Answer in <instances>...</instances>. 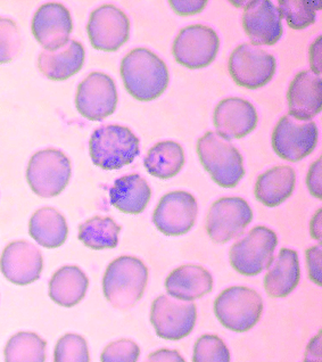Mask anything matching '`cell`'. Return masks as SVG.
Wrapping results in <instances>:
<instances>
[{"instance_id":"30bf717a","label":"cell","mask_w":322,"mask_h":362,"mask_svg":"<svg viewBox=\"0 0 322 362\" xmlns=\"http://www.w3.org/2000/svg\"><path fill=\"white\" fill-rule=\"evenodd\" d=\"M252 220V209L245 199L223 197L214 202L210 208L206 230L214 243L226 244L243 234Z\"/></svg>"},{"instance_id":"8992f818","label":"cell","mask_w":322,"mask_h":362,"mask_svg":"<svg viewBox=\"0 0 322 362\" xmlns=\"http://www.w3.org/2000/svg\"><path fill=\"white\" fill-rule=\"evenodd\" d=\"M277 245L278 237L275 231L263 226L255 227L230 248V264L240 275H260L273 264Z\"/></svg>"},{"instance_id":"f1b7e54d","label":"cell","mask_w":322,"mask_h":362,"mask_svg":"<svg viewBox=\"0 0 322 362\" xmlns=\"http://www.w3.org/2000/svg\"><path fill=\"white\" fill-rule=\"evenodd\" d=\"M121 227L112 218L94 216L79 227V240L91 250L115 248L119 244Z\"/></svg>"},{"instance_id":"9a60e30c","label":"cell","mask_w":322,"mask_h":362,"mask_svg":"<svg viewBox=\"0 0 322 362\" xmlns=\"http://www.w3.org/2000/svg\"><path fill=\"white\" fill-rule=\"evenodd\" d=\"M87 33L95 49L113 53L129 40L130 21L117 7L104 5L91 13Z\"/></svg>"},{"instance_id":"9c48e42d","label":"cell","mask_w":322,"mask_h":362,"mask_svg":"<svg viewBox=\"0 0 322 362\" xmlns=\"http://www.w3.org/2000/svg\"><path fill=\"white\" fill-rule=\"evenodd\" d=\"M196 319V305L193 302L179 301L169 296H158L153 302L150 322L161 339H185L193 332Z\"/></svg>"},{"instance_id":"7402d4cb","label":"cell","mask_w":322,"mask_h":362,"mask_svg":"<svg viewBox=\"0 0 322 362\" xmlns=\"http://www.w3.org/2000/svg\"><path fill=\"white\" fill-rule=\"evenodd\" d=\"M85 57L83 45L76 40H68V44L59 49L42 50L39 55L38 67L48 79L63 81L83 69Z\"/></svg>"},{"instance_id":"60d3db41","label":"cell","mask_w":322,"mask_h":362,"mask_svg":"<svg viewBox=\"0 0 322 362\" xmlns=\"http://www.w3.org/2000/svg\"><path fill=\"white\" fill-rule=\"evenodd\" d=\"M304 362H321V332L309 343L305 351Z\"/></svg>"},{"instance_id":"ba28073f","label":"cell","mask_w":322,"mask_h":362,"mask_svg":"<svg viewBox=\"0 0 322 362\" xmlns=\"http://www.w3.org/2000/svg\"><path fill=\"white\" fill-rule=\"evenodd\" d=\"M229 74L240 87L255 90L267 86L275 74V56L251 44L234 50L229 59Z\"/></svg>"},{"instance_id":"d4e9b609","label":"cell","mask_w":322,"mask_h":362,"mask_svg":"<svg viewBox=\"0 0 322 362\" xmlns=\"http://www.w3.org/2000/svg\"><path fill=\"white\" fill-rule=\"evenodd\" d=\"M296 173L293 168L275 167L258 175L255 197L267 208H275L290 199L295 189Z\"/></svg>"},{"instance_id":"4dcf8cb0","label":"cell","mask_w":322,"mask_h":362,"mask_svg":"<svg viewBox=\"0 0 322 362\" xmlns=\"http://www.w3.org/2000/svg\"><path fill=\"white\" fill-rule=\"evenodd\" d=\"M322 8L321 1L312 0H279L281 18H286L294 30H303L316 22V12Z\"/></svg>"},{"instance_id":"1f68e13d","label":"cell","mask_w":322,"mask_h":362,"mask_svg":"<svg viewBox=\"0 0 322 362\" xmlns=\"http://www.w3.org/2000/svg\"><path fill=\"white\" fill-rule=\"evenodd\" d=\"M54 362H90L87 341L78 334H66L59 339Z\"/></svg>"},{"instance_id":"7c38bea8","label":"cell","mask_w":322,"mask_h":362,"mask_svg":"<svg viewBox=\"0 0 322 362\" xmlns=\"http://www.w3.org/2000/svg\"><path fill=\"white\" fill-rule=\"evenodd\" d=\"M318 137L316 122L295 120L286 115L281 117L273 130V151L282 160L299 162L314 152Z\"/></svg>"},{"instance_id":"e0dca14e","label":"cell","mask_w":322,"mask_h":362,"mask_svg":"<svg viewBox=\"0 0 322 362\" xmlns=\"http://www.w3.org/2000/svg\"><path fill=\"white\" fill-rule=\"evenodd\" d=\"M243 27L253 46H273L284 33L278 7L270 0L249 1L243 15Z\"/></svg>"},{"instance_id":"44dd1931","label":"cell","mask_w":322,"mask_h":362,"mask_svg":"<svg viewBox=\"0 0 322 362\" xmlns=\"http://www.w3.org/2000/svg\"><path fill=\"white\" fill-rule=\"evenodd\" d=\"M167 296L179 301L191 302L213 289V277L201 266L186 264L167 276L165 283Z\"/></svg>"},{"instance_id":"2e32d148","label":"cell","mask_w":322,"mask_h":362,"mask_svg":"<svg viewBox=\"0 0 322 362\" xmlns=\"http://www.w3.org/2000/svg\"><path fill=\"white\" fill-rule=\"evenodd\" d=\"M44 269V257L37 246L27 240L11 243L0 259V270L7 281L27 286L38 281Z\"/></svg>"},{"instance_id":"e575fe53","label":"cell","mask_w":322,"mask_h":362,"mask_svg":"<svg viewBox=\"0 0 322 362\" xmlns=\"http://www.w3.org/2000/svg\"><path fill=\"white\" fill-rule=\"evenodd\" d=\"M141 348L131 339H119L109 343L100 356L102 362H137Z\"/></svg>"},{"instance_id":"484cf974","label":"cell","mask_w":322,"mask_h":362,"mask_svg":"<svg viewBox=\"0 0 322 362\" xmlns=\"http://www.w3.org/2000/svg\"><path fill=\"white\" fill-rule=\"evenodd\" d=\"M89 279L76 266H65L54 274L49 281V296L61 307H76L85 298Z\"/></svg>"},{"instance_id":"6da1fadb","label":"cell","mask_w":322,"mask_h":362,"mask_svg":"<svg viewBox=\"0 0 322 362\" xmlns=\"http://www.w3.org/2000/svg\"><path fill=\"white\" fill-rule=\"evenodd\" d=\"M120 72L126 91L141 102L156 100L169 85L165 62L146 48H136L126 54L121 62Z\"/></svg>"},{"instance_id":"f546056e","label":"cell","mask_w":322,"mask_h":362,"mask_svg":"<svg viewBox=\"0 0 322 362\" xmlns=\"http://www.w3.org/2000/svg\"><path fill=\"white\" fill-rule=\"evenodd\" d=\"M47 343L31 332H20L9 339L4 351L5 362H44Z\"/></svg>"},{"instance_id":"603a6c76","label":"cell","mask_w":322,"mask_h":362,"mask_svg":"<svg viewBox=\"0 0 322 362\" xmlns=\"http://www.w3.org/2000/svg\"><path fill=\"white\" fill-rule=\"evenodd\" d=\"M301 278L299 255L290 248H281L264 277V289L270 298H286L297 287Z\"/></svg>"},{"instance_id":"b9f144b4","label":"cell","mask_w":322,"mask_h":362,"mask_svg":"<svg viewBox=\"0 0 322 362\" xmlns=\"http://www.w3.org/2000/svg\"><path fill=\"white\" fill-rule=\"evenodd\" d=\"M321 216L322 210L320 209V210L316 211V214L311 220L310 226L311 237L314 240H319V242H321Z\"/></svg>"},{"instance_id":"d6986e66","label":"cell","mask_w":322,"mask_h":362,"mask_svg":"<svg viewBox=\"0 0 322 362\" xmlns=\"http://www.w3.org/2000/svg\"><path fill=\"white\" fill-rule=\"evenodd\" d=\"M258 121L254 106L249 100L237 97L221 100L214 111L215 134L225 141L246 137L256 128Z\"/></svg>"},{"instance_id":"8fae6325","label":"cell","mask_w":322,"mask_h":362,"mask_svg":"<svg viewBox=\"0 0 322 362\" xmlns=\"http://www.w3.org/2000/svg\"><path fill=\"white\" fill-rule=\"evenodd\" d=\"M219 48L217 33L211 28L196 24L182 29L177 35L172 53L179 64L191 70H199L211 64Z\"/></svg>"},{"instance_id":"83f0119b","label":"cell","mask_w":322,"mask_h":362,"mask_svg":"<svg viewBox=\"0 0 322 362\" xmlns=\"http://www.w3.org/2000/svg\"><path fill=\"white\" fill-rule=\"evenodd\" d=\"M185 164L184 149L176 141H161L147 153L144 165L153 177L158 179L176 177Z\"/></svg>"},{"instance_id":"d6a6232c","label":"cell","mask_w":322,"mask_h":362,"mask_svg":"<svg viewBox=\"0 0 322 362\" xmlns=\"http://www.w3.org/2000/svg\"><path fill=\"white\" fill-rule=\"evenodd\" d=\"M23 48L21 31L9 18H0V64L14 61Z\"/></svg>"},{"instance_id":"7a4b0ae2","label":"cell","mask_w":322,"mask_h":362,"mask_svg":"<svg viewBox=\"0 0 322 362\" xmlns=\"http://www.w3.org/2000/svg\"><path fill=\"white\" fill-rule=\"evenodd\" d=\"M148 269L135 257H120L112 261L103 277V292L112 307L128 310L144 296Z\"/></svg>"},{"instance_id":"ffe728a7","label":"cell","mask_w":322,"mask_h":362,"mask_svg":"<svg viewBox=\"0 0 322 362\" xmlns=\"http://www.w3.org/2000/svg\"><path fill=\"white\" fill-rule=\"evenodd\" d=\"M290 117L295 120H312L322 110V79L312 71L296 74L287 93Z\"/></svg>"},{"instance_id":"5bb4252c","label":"cell","mask_w":322,"mask_h":362,"mask_svg":"<svg viewBox=\"0 0 322 362\" xmlns=\"http://www.w3.org/2000/svg\"><path fill=\"white\" fill-rule=\"evenodd\" d=\"M197 214L195 197L187 192L177 190L162 197L153 214V222L162 234L182 236L193 228Z\"/></svg>"},{"instance_id":"4fadbf2b","label":"cell","mask_w":322,"mask_h":362,"mask_svg":"<svg viewBox=\"0 0 322 362\" xmlns=\"http://www.w3.org/2000/svg\"><path fill=\"white\" fill-rule=\"evenodd\" d=\"M117 105V87L107 74L93 72L78 87L76 110L88 120H104L114 113Z\"/></svg>"},{"instance_id":"277c9868","label":"cell","mask_w":322,"mask_h":362,"mask_svg":"<svg viewBox=\"0 0 322 362\" xmlns=\"http://www.w3.org/2000/svg\"><path fill=\"white\" fill-rule=\"evenodd\" d=\"M91 160L103 170H120L135 161L139 139L126 127L111 124L95 130L89 141Z\"/></svg>"},{"instance_id":"8d00e7d4","label":"cell","mask_w":322,"mask_h":362,"mask_svg":"<svg viewBox=\"0 0 322 362\" xmlns=\"http://www.w3.org/2000/svg\"><path fill=\"white\" fill-rule=\"evenodd\" d=\"M321 158H318L309 170L306 177V186L311 195L316 199H322V184H321Z\"/></svg>"},{"instance_id":"3957f363","label":"cell","mask_w":322,"mask_h":362,"mask_svg":"<svg viewBox=\"0 0 322 362\" xmlns=\"http://www.w3.org/2000/svg\"><path fill=\"white\" fill-rule=\"evenodd\" d=\"M197 154L203 168L220 187H236L245 175L243 156L239 151L215 132H206L199 138Z\"/></svg>"},{"instance_id":"52a82bcc","label":"cell","mask_w":322,"mask_h":362,"mask_svg":"<svg viewBox=\"0 0 322 362\" xmlns=\"http://www.w3.org/2000/svg\"><path fill=\"white\" fill-rule=\"evenodd\" d=\"M72 175L68 156L59 149L39 151L30 160L27 180L33 193L50 199L62 193Z\"/></svg>"},{"instance_id":"ab89813d","label":"cell","mask_w":322,"mask_h":362,"mask_svg":"<svg viewBox=\"0 0 322 362\" xmlns=\"http://www.w3.org/2000/svg\"><path fill=\"white\" fill-rule=\"evenodd\" d=\"M321 37H318L310 47V65L311 70L316 76H320L322 72L321 66Z\"/></svg>"},{"instance_id":"cb8c5ba5","label":"cell","mask_w":322,"mask_h":362,"mask_svg":"<svg viewBox=\"0 0 322 362\" xmlns=\"http://www.w3.org/2000/svg\"><path fill=\"white\" fill-rule=\"evenodd\" d=\"M152 197L150 185L139 175H129L115 180L109 189L111 204L126 214L144 212Z\"/></svg>"},{"instance_id":"5b68a950","label":"cell","mask_w":322,"mask_h":362,"mask_svg":"<svg viewBox=\"0 0 322 362\" xmlns=\"http://www.w3.org/2000/svg\"><path fill=\"white\" fill-rule=\"evenodd\" d=\"M263 313V300L254 289L234 286L223 291L214 302V313L223 327L234 333L252 329Z\"/></svg>"},{"instance_id":"4316f807","label":"cell","mask_w":322,"mask_h":362,"mask_svg":"<svg viewBox=\"0 0 322 362\" xmlns=\"http://www.w3.org/2000/svg\"><path fill=\"white\" fill-rule=\"evenodd\" d=\"M29 234L39 245L57 248L68 238V223L63 214L56 209H39L30 219Z\"/></svg>"},{"instance_id":"ac0fdd59","label":"cell","mask_w":322,"mask_h":362,"mask_svg":"<svg viewBox=\"0 0 322 362\" xmlns=\"http://www.w3.org/2000/svg\"><path fill=\"white\" fill-rule=\"evenodd\" d=\"M73 30L70 12L62 4L49 3L35 12L32 33L44 50L59 49L68 44Z\"/></svg>"},{"instance_id":"d590c367","label":"cell","mask_w":322,"mask_h":362,"mask_svg":"<svg viewBox=\"0 0 322 362\" xmlns=\"http://www.w3.org/2000/svg\"><path fill=\"white\" fill-rule=\"evenodd\" d=\"M321 244L306 250V264L309 269V277L316 286H322L321 272Z\"/></svg>"},{"instance_id":"f35d334b","label":"cell","mask_w":322,"mask_h":362,"mask_svg":"<svg viewBox=\"0 0 322 362\" xmlns=\"http://www.w3.org/2000/svg\"><path fill=\"white\" fill-rule=\"evenodd\" d=\"M145 362H186L178 351L161 349L148 356Z\"/></svg>"},{"instance_id":"74e56055","label":"cell","mask_w":322,"mask_h":362,"mask_svg":"<svg viewBox=\"0 0 322 362\" xmlns=\"http://www.w3.org/2000/svg\"><path fill=\"white\" fill-rule=\"evenodd\" d=\"M171 7H172L173 11L177 13V14L180 15V16H189V15L198 14V13L202 12L203 9L205 8L206 5H208V1L206 0H199V1H188V0H185V1H179V0H176V1H170Z\"/></svg>"},{"instance_id":"836d02e7","label":"cell","mask_w":322,"mask_h":362,"mask_svg":"<svg viewBox=\"0 0 322 362\" xmlns=\"http://www.w3.org/2000/svg\"><path fill=\"white\" fill-rule=\"evenodd\" d=\"M193 362H230V351L215 335H203L193 346Z\"/></svg>"}]
</instances>
